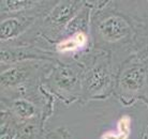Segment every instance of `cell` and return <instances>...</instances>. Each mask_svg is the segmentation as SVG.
<instances>
[{
	"label": "cell",
	"mask_w": 148,
	"mask_h": 139,
	"mask_svg": "<svg viewBox=\"0 0 148 139\" xmlns=\"http://www.w3.org/2000/svg\"><path fill=\"white\" fill-rule=\"evenodd\" d=\"M114 96L123 107H131L148 96V59L128 56L117 67Z\"/></svg>",
	"instance_id": "3957f363"
},
{
	"label": "cell",
	"mask_w": 148,
	"mask_h": 139,
	"mask_svg": "<svg viewBox=\"0 0 148 139\" xmlns=\"http://www.w3.org/2000/svg\"><path fill=\"white\" fill-rule=\"evenodd\" d=\"M1 110H5L22 124L41 123L46 126L47 119L37 103L25 97H16L0 101Z\"/></svg>",
	"instance_id": "ba28073f"
},
{
	"label": "cell",
	"mask_w": 148,
	"mask_h": 139,
	"mask_svg": "<svg viewBox=\"0 0 148 139\" xmlns=\"http://www.w3.org/2000/svg\"><path fill=\"white\" fill-rule=\"evenodd\" d=\"M52 1L46 0H1L0 1V14L1 19L12 15L36 11L46 7Z\"/></svg>",
	"instance_id": "9c48e42d"
},
{
	"label": "cell",
	"mask_w": 148,
	"mask_h": 139,
	"mask_svg": "<svg viewBox=\"0 0 148 139\" xmlns=\"http://www.w3.org/2000/svg\"><path fill=\"white\" fill-rule=\"evenodd\" d=\"M146 3L147 4H146V9L144 10V12L146 13V14H148V1H146Z\"/></svg>",
	"instance_id": "4fadbf2b"
},
{
	"label": "cell",
	"mask_w": 148,
	"mask_h": 139,
	"mask_svg": "<svg viewBox=\"0 0 148 139\" xmlns=\"http://www.w3.org/2000/svg\"><path fill=\"white\" fill-rule=\"evenodd\" d=\"M83 66L81 78V104L104 101L114 96L117 67L111 51L93 48L78 61Z\"/></svg>",
	"instance_id": "7a4b0ae2"
},
{
	"label": "cell",
	"mask_w": 148,
	"mask_h": 139,
	"mask_svg": "<svg viewBox=\"0 0 148 139\" xmlns=\"http://www.w3.org/2000/svg\"><path fill=\"white\" fill-rule=\"evenodd\" d=\"M132 129V118L130 114H121L117 120L116 128L106 131L100 136V139H129Z\"/></svg>",
	"instance_id": "30bf717a"
},
{
	"label": "cell",
	"mask_w": 148,
	"mask_h": 139,
	"mask_svg": "<svg viewBox=\"0 0 148 139\" xmlns=\"http://www.w3.org/2000/svg\"><path fill=\"white\" fill-rule=\"evenodd\" d=\"M29 60H47L56 61L58 57L55 50L49 46L38 43H1L0 63L1 66Z\"/></svg>",
	"instance_id": "52a82bcc"
},
{
	"label": "cell",
	"mask_w": 148,
	"mask_h": 139,
	"mask_svg": "<svg viewBox=\"0 0 148 139\" xmlns=\"http://www.w3.org/2000/svg\"><path fill=\"white\" fill-rule=\"evenodd\" d=\"M141 139H148V121L141 133Z\"/></svg>",
	"instance_id": "7c38bea8"
},
{
	"label": "cell",
	"mask_w": 148,
	"mask_h": 139,
	"mask_svg": "<svg viewBox=\"0 0 148 139\" xmlns=\"http://www.w3.org/2000/svg\"><path fill=\"white\" fill-rule=\"evenodd\" d=\"M45 139H76L66 126H60L46 133Z\"/></svg>",
	"instance_id": "8fae6325"
},
{
	"label": "cell",
	"mask_w": 148,
	"mask_h": 139,
	"mask_svg": "<svg viewBox=\"0 0 148 139\" xmlns=\"http://www.w3.org/2000/svg\"><path fill=\"white\" fill-rule=\"evenodd\" d=\"M85 0H59L37 24V33L52 45L59 39L68 24L79 13Z\"/></svg>",
	"instance_id": "5b68a950"
},
{
	"label": "cell",
	"mask_w": 148,
	"mask_h": 139,
	"mask_svg": "<svg viewBox=\"0 0 148 139\" xmlns=\"http://www.w3.org/2000/svg\"><path fill=\"white\" fill-rule=\"evenodd\" d=\"M91 12V37L97 49L133 54L137 34V17L120 9L118 1H89Z\"/></svg>",
	"instance_id": "6da1fadb"
},
{
	"label": "cell",
	"mask_w": 148,
	"mask_h": 139,
	"mask_svg": "<svg viewBox=\"0 0 148 139\" xmlns=\"http://www.w3.org/2000/svg\"><path fill=\"white\" fill-rule=\"evenodd\" d=\"M81 63L68 60H57L53 63L43 78V87L56 99L70 106L81 99Z\"/></svg>",
	"instance_id": "277c9868"
},
{
	"label": "cell",
	"mask_w": 148,
	"mask_h": 139,
	"mask_svg": "<svg viewBox=\"0 0 148 139\" xmlns=\"http://www.w3.org/2000/svg\"><path fill=\"white\" fill-rule=\"evenodd\" d=\"M57 1H52L46 7L36 11L12 15L1 19L0 25V41L1 43H13L21 40L37 26L40 19L47 14Z\"/></svg>",
	"instance_id": "8992f818"
}]
</instances>
